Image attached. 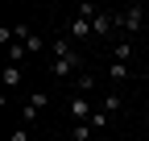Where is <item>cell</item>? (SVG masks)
I'll return each instance as SVG.
<instances>
[{
    "instance_id": "obj_4",
    "label": "cell",
    "mask_w": 149,
    "mask_h": 141,
    "mask_svg": "<svg viewBox=\"0 0 149 141\" xmlns=\"http://www.w3.org/2000/svg\"><path fill=\"white\" fill-rule=\"evenodd\" d=\"M91 116H95V112H91V104H87L83 96H70V120H74V125H87Z\"/></svg>"
},
{
    "instance_id": "obj_6",
    "label": "cell",
    "mask_w": 149,
    "mask_h": 141,
    "mask_svg": "<svg viewBox=\"0 0 149 141\" xmlns=\"http://www.w3.org/2000/svg\"><path fill=\"white\" fill-rule=\"evenodd\" d=\"M66 33H70L74 42H79V38H91V21H83V17H70V21H66Z\"/></svg>"
},
{
    "instance_id": "obj_5",
    "label": "cell",
    "mask_w": 149,
    "mask_h": 141,
    "mask_svg": "<svg viewBox=\"0 0 149 141\" xmlns=\"http://www.w3.org/2000/svg\"><path fill=\"white\" fill-rule=\"evenodd\" d=\"M116 25H120V17H116V13H100L95 21H91V33H112Z\"/></svg>"
},
{
    "instance_id": "obj_9",
    "label": "cell",
    "mask_w": 149,
    "mask_h": 141,
    "mask_svg": "<svg viewBox=\"0 0 149 141\" xmlns=\"http://www.w3.org/2000/svg\"><path fill=\"white\" fill-rule=\"evenodd\" d=\"M4 87H21V66H4Z\"/></svg>"
},
{
    "instance_id": "obj_2",
    "label": "cell",
    "mask_w": 149,
    "mask_h": 141,
    "mask_svg": "<svg viewBox=\"0 0 149 141\" xmlns=\"http://www.w3.org/2000/svg\"><path fill=\"white\" fill-rule=\"evenodd\" d=\"M116 17H120V29H124V33L145 29V8H124V13H116Z\"/></svg>"
},
{
    "instance_id": "obj_1",
    "label": "cell",
    "mask_w": 149,
    "mask_h": 141,
    "mask_svg": "<svg viewBox=\"0 0 149 141\" xmlns=\"http://www.w3.org/2000/svg\"><path fill=\"white\" fill-rule=\"evenodd\" d=\"M46 104H50V96H46V91H33V96H29V104L21 108V125H33V120H37V112H42Z\"/></svg>"
},
{
    "instance_id": "obj_13",
    "label": "cell",
    "mask_w": 149,
    "mask_h": 141,
    "mask_svg": "<svg viewBox=\"0 0 149 141\" xmlns=\"http://www.w3.org/2000/svg\"><path fill=\"white\" fill-rule=\"evenodd\" d=\"M25 50H29V54H42V38H37V33H33V38L25 42Z\"/></svg>"
},
{
    "instance_id": "obj_8",
    "label": "cell",
    "mask_w": 149,
    "mask_h": 141,
    "mask_svg": "<svg viewBox=\"0 0 149 141\" xmlns=\"http://www.w3.org/2000/svg\"><path fill=\"white\" fill-rule=\"evenodd\" d=\"M108 79H128V62H108Z\"/></svg>"
},
{
    "instance_id": "obj_10",
    "label": "cell",
    "mask_w": 149,
    "mask_h": 141,
    "mask_svg": "<svg viewBox=\"0 0 149 141\" xmlns=\"http://www.w3.org/2000/svg\"><path fill=\"white\" fill-rule=\"evenodd\" d=\"M116 108H120V96H116V91H108V100H104V108H100V112H108V116H112Z\"/></svg>"
},
{
    "instance_id": "obj_14",
    "label": "cell",
    "mask_w": 149,
    "mask_h": 141,
    "mask_svg": "<svg viewBox=\"0 0 149 141\" xmlns=\"http://www.w3.org/2000/svg\"><path fill=\"white\" fill-rule=\"evenodd\" d=\"M87 125H91V129H104V125H108V112H95V116L87 120Z\"/></svg>"
},
{
    "instance_id": "obj_3",
    "label": "cell",
    "mask_w": 149,
    "mask_h": 141,
    "mask_svg": "<svg viewBox=\"0 0 149 141\" xmlns=\"http://www.w3.org/2000/svg\"><path fill=\"white\" fill-rule=\"evenodd\" d=\"M79 66H83L79 50H70V54H58V58H54V75H74Z\"/></svg>"
},
{
    "instance_id": "obj_11",
    "label": "cell",
    "mask_w": 149,
    "mask_h": 141,
    "mask_svg": "<svg viewBox=\"0 0 149 141\" xmlns=\"http://www.w3.org/2000/svg\"><path fill=\"white\" fill-rule=\"evenodd\" d=\"M8 141H29V125H17V129L8 133Z\"/></svg>"
},
{
    "instance_id": "obj_7",
    "label": "cell",
    "mask_w": 149,
    "mask_h": 141,
    "mask_svg": "<svg viewBox=\"0 0 149 141\" xmlns=\"http://www.w3.org/2000/svg\"><path fill=\"white\" fill-rule=\"evenodd\" d=\"M112 58H116V62H128V58H133V42H120V46H112Z\"/></svg>"
},
{
    "instance_id": "obj_12",
    "label": "cell",
    "mask_w": 149,
    "mask_h": 141,
    "mask_svg": "<svg viewBox=\"0 0 149 141\" xmlns=\"http://www.w3.org/2000/svg\"><path fill=\"white\" fill-rule=\"evenodd\" d=\"M74 141H91V125H74Z\"/></svg>"
}]
</instances>
